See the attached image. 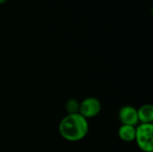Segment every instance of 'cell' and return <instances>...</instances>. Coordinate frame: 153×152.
<instances>
[{
	"instance_id": "7",
	"label": "cell",
	"mask_w": 153,
	"mask_h": 152,
	"mask_svg": "<svg viewBox=\"0 0 153 152\" xmlns=\"http://www.w3.org/2000/svg\"><path fill=\"white\" fill-rule=\"evenodd\" d=\"M79 106H80V103H78L76 99H69L65 103V109L67 111V115L79 113Z\"/></svg>"
},
{
	"instance_id": "4",
	"label": "cell",
	"mask_w": 153,
	"mask_h": 152,
	"mask_svg": "<svg viewBox=\"0 0 153 152\" xmlns=\"http://www.w3.org/2000/svg\"><path fill=\"white\" fill-rule=\"evenodd\" d=\"M118 118L122 125L136 126L139 123L137 109L132 106H124L119 109Z\"/></svg>"
},
{
	"instance_id": "3",
	"label": "cell",
	"mask_w": 153,
	"mask_h": 152,
	"mask_svg": "<svg viewBox=\"0 0 153 152\" xmlns=\"http://www.w3.org/2000/svg\"><path fill=\"white\" fill-rule=\"evenodd\" d=\"M101 110L100 101L93 97L84 99L79 106V114L84 118L91 119L97 116Z\"/></svg>"
},
{
	"instance_id": "2",
	"label": "cell",
	"mask_w": 153,
	"mask_h": 152,
	"mask_svg": "<svg viewBox=\"0 0 153 152\" xmlns=\"http://www.w3.org/2000/svg\"><path fill=\"white\" fill-rule=\"evenodd\" d=\"M137 146L143 152L153 151L152 124H140L135 127V139Z\"/></svg>"
},
{
	"instance_id": "1",
	"label": "cell",
	"mask_w": 153,
	"mask_h": 152,
	"mask_svg": "<svg viewBox=\"0 0 153 152\" xmlns=\"http://www.w3.org/2000/svg\"><path fill=\"white\" fill-rule=\"evenodd\" d=\"M58 130L63 139L75 142L86 137L89 132V123L79 113L70 114L61 120Z\"/></svg>"
},
{
	"instance_id": "5",
	"label": "cell",
	"mask_w": 153,
	"mask_h": 152,
	"mask_svg": "<svg viewBox=\"0 0 153 152\" xmlns=\"http://www.w3.org/2000/svg\"><path fill=\"white\" fill-rule=\"evenodd\" d=\"M138 121L140 124H152L153 107L151 104H144L137 109Z\"/></svg>"
},
{
	"instance_id": "8",
	"label": "cell",
	"mask_w": 153,
	"mask_h": 152,
	"mask_svg": "<svg viewBox=\"0 0 153 152\" xmlns=\"http://www.w3.org/2000/svg\"><path fill=\"white\" fill-rule=\"evenodd\" d=\"M6 2V0H0V4H4V3H5Z\"/></svg>"
},
{
	"instance_id": "6",
	"label": "cell",
	"mask_w": 153,
	"mask_h": 152,
	"mask_svg": "<svg viewBox=\"0 0 153 152\" xmlns=\"http://www.w3.org/2000/svg\"><path fill=\"white\" fill-rule=\"evenodd\" d=\"M135 127L136 126L122 125L118 129L119 138L126 142H134L135 139Z\"/></svg>"
}]
</instances>
